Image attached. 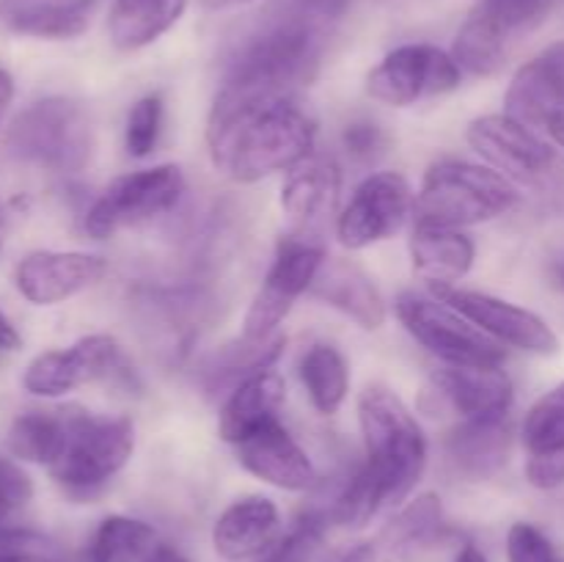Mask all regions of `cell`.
I'll use <instances>...</instances> for the list:
<instances>
[{
    "instance_id": "6da1fadb",
    "label": "cell",
    "mask_w": 564,
    "mask_h": 562,
    "mask_svg": "<svg viewBox=\"0 0 564 562\" xmlns=\"http://www.w3.org/2000/svg\"><path fill=\"white\" fill-rule=\"evenodd\" d=\"M317 143V121L295 97L235 99L218 94L209 110L207 147L213 165L235 182L290 174Z\"/></svg>"
},
{
    "instance_id": "7a4b0ae2",
    "label": "cell",
    "mask_w": 564,
    "mask_h": 562,
    "mask_svg": "<svg viewBox=\"0 0 564 562\" xmlns=\"http://www.w3.org/2000/svg\"><path fill=\"white\" fill-rule=\"evenodd\" d=\"M323 50L325 28L284 11L237 50L218 94L235 99L290 97L317 75Z\"/></svg>"
},
{
    "instance_id": "3957f363",
    "label": "cell",
    "mask_w": 564,
    "mask_h": 562,
    "mask_svg": "<svg viewBox=\"0 0 564 562\" xmlns=\"http://www.w3.org/2000/svg\"><path fill=\"white\" fill-rule=\"evenodd\" d=\"M364 477L369 479L380 510L400 507L427 468V439L411 408L386 386H369L358 400Z\"/></svg>"
},
{
    "instance_id": "277c9868",
    "label": "cell",
    "mask_w": 564,
    "mask_h": 562,
    "mask_svg": "<svg viewBox=\"0 0 564 562\" xmlns=\"http://www.w3.org/2000/svg\"><path fill=\"white\" fill-rule=\"evenodd\" d=\"M521 193L490 165L444 158L427 169L416 193V224L466 229L510 213Z\"/></svg>"
},
{
    "instance_id": "5b68a950",
    "label": "cell",
    "mask_w": 564,
    "mask_h": 562,
    "mask_svg": "<svg viewBox=\"0 0 564 562\" xmlns=\"http://www.w3.org/2000/svg\"><path fill=\"white\" fill-rule=\"evenodd\" d=\"M132 450L135 428L127 417L66 408V444L47 472L69 496L91 499L130 463Z\"/></svg>"
},
{
    "instance_id": "8992f818",
    "label": "cell",
    "mask_w": 564,
    "mask_h": 562,
    "mask_svg": "<svg viewBox=\"0 0 564 562\" xmlns=\"http://www.w3.org/2000/svg\"><path fill=\"white\" fill-rule=\"evenodd\" d=\"M6 147L25 163L75 174L91 160L94 127L80 102L69 97H44L14 116L6 130Z\"/></svg>"
},
{
    "instance_id": "52a82bcc",
    "label": "cell",
    "mask_w": 564,
    "mask_h": 562,
    "mask_svg": "<svg viewBox=\"0 0 564 562\" xmlns=\"http://www.w3.org/2000/svg\"><path fill=\"white\" fill-rule=\"evenodd\" d=\"M185 193V174L180 165L163 163L132 171L110 182L86 209L83 229L94 240L113 237L116 231L149 224L171 213Z\"/></svg>"
},
{
    "instance_id": "ba28073f",
    "label": "cell",
    "mask_w": 564,
    "mask_h": 562,
    "mask_svg": "<svg viewBox=\"0 0 564 562\" xmlns=\"http://www.w3.org/2000/svg\"><path fill=\"white\" fill-rule=\"evenodd\" d=\"M394 312L408 334L444 364H501L505 347L435 295L402 292Z\"/></svg>"
},
{
    "instance_id": "9c48e42d",
    "label": "cell",
    "mask_w": 564,
    "mask_h": 562,
    "mask_svg": "<svg viewBox=\"0 0 564 562\" xmlns=\"http://www.w3.org/2000/svg\"><path fill=\"white\" fill-rule=\"evenodd\" d=\"M325 259L328 253H325L323 242L306 235L281 237L273 264L242 320V336L270 339L273 334H279V325L292 312L297 298L312 290Z\"/></svg>"
},
{
    "instance_id": "30bf717a",
    "label": "cell",
    "mask_w": 564,
    "mask_h": 562,
    "mask_svg": "<svg viewBox=\"0 0 564 562\" xmlns=\"http://www.w3.org/2000/svg\"><path fill=\"white\" fill-rule=\"evenodd\" d=\"M463 69L435 44H402L367 77V91L391 108H408L424 97H441L460 86Z\"/></svg>"
},
{
    "instance_id": "8fae6325",
    "label": "cell",
    "mask_w": 564,
    "mask_h": 562,
    "mask_svg": "<svg viewBox=\"0 0 564 562\" xmlns=\"http://www.w3.org/2000/svg\"><path fill=\"white\" fill-rule=\"evenodd\" d=\"M430 295L457 309L463 317L471 320L482 334L499 342L501 347H516V350L534 353V356L560 353V336L554 334V328L540 314L529 312L518 303L457 284H430Z\"/></svg>"
},
{
    "instance_id": "7c38bea8",
    "label": "cell",
    "mask_w": 564,
    "mask_h": 562,
    "mask_svg": "<svg viewBox=\"0 0 564 562\" xmlns=\"http://www.w3.org/2000/svg\"><path fill=\"white\" fill-rule=\"evenodd\" d=\"M416 207L411 185L397 171H375L352 193L350 204L336 218V237L350 251L389 240L402 229Z\"/></svg>"
},
{
    "instance_id": "4fadbf2b",
    "label": "cell",
    "mask_w": 564,
    "mask_h": 562,
    "mask_svg": "<svg viewBox=\"0 0 564 562\" xmlns=\"http://www.w3.org/2000/svg\"><path fill=\"white\" fill-rule=\"evenodd\" d=\"M124 372V356L110 334H88L66 350L39 353L22 372V386L36 397H61L80 386L113 380Z\"/></svg>"
},
{
    "instance_id": "5bb4252c",
    "label": "cell",
    "mask_w": 564,
    "mask_h": 562,
    "mask_svg": "<svg viewBox=\"0 0 564 562\" xmlns=\"http://www.w3.org/2000/svg\"><path fill=\"white\" fill-rule=\"evenodd\" d=\"M466 138L468 147L505 176H540L556 163L554 147L510 114L479 116L468 125Z\"/></svg>"
},
{
    "instance_id": "9a60e30c",
    "label": "cell",
    "mask_w": 564,
    "mask_h": 562,
    "mask_svg": "<svg viewBox=\"0 0 564 562\" xmlns=\"http://www.w3.org/2000/svg\"><path fill=\"white\" fill-rule=\"evenodd\" d=\"M427 397L460 419H494L510 413L516 389L501 364H446L430 380Z\"/></svg>"
},
{
    "instance_id": "2e32d148",
    "label": "cell",
    "mask_w": 564,
    "mask_h": 562,
    "mask_svg": "<svg viewBox=\"0 0 564 562\" xmlns=\"http://www.w3.org/2000/svg\"><path fill=\"white\" fill-rule=\"evenodd\" d=\"M108 273V262L83 251H33L17 264V290L36 306L69 301Z\"/></svg>"
},
{
    "instance_id": "e0dca14e",
    "label": "cell",
    "mask_w": 564,
    "mask_h": 562,
    "mask_svg": "<svg viewBox=\"0 0 564 562\" xmlns=\"http://www.w3.org/2000/svg\"><path fill=\"white\" fill-rule=\"evenodd\" d=\"M235 450L242 468L273 488L301 494L317 483V468H314L312 457L292 439L281 419L264 424L262 430L235 444Z\"/></svg>"
},
{
    "instance_id": "ac0fdd59",
    "label": "cell",
    "mask_w": 564,
    "mask_h": 562,
    "mask_svg": "<svg viewBox=\"0 0 564 562\" xmlns=\"http://www.w3.org/2000/svg\"><path fill=\"white\" fill-rule=\"evenodd\" d=\"M281 534V512L268 496L231 501L213 523V549L226 562L259 560Z\"/></svg>"
},
{
    "instance_id": "d6986e66",
    "label": "cell",
    "mask_w": 564,
    "mask_h": 562,
    "mask_svg": "<svg viewBox=\"0 0 564 562\" xmlns=\"http://www.w3.org/2000/svg\"><path fill=\"white\" fill-rule=\"evenodd\" d=\"M308 295L350 317L364 331H378L389 317L383 292L372 275L350 259H325Z\"/></svg>"
},
{
    "instance_id": "ffe728a7",
    "label": "cell",
    "mask_w": 564,
    "mask_h": 562,
    "mask_svg": "<svg viewBox=\"0 0 564 562\" xmlns=\"http://www.w3.org/2000/svg\"><path fill=\"white\" fill-rule=\"evenodd\" d=\"M512 428L507 417L460 419L444 439L452 466L471 479H490L510 461Z\"/></svg>"
},
{
    "instance_id": "44dd1931",
    "label": "cell",
    "mask_w": 564,
    "mask_h": 562,
    "mask_svg": "<svg viewBox=\"0 0 564 562\" xmlns=\"http://www.w3.org/2000/svg\"><path fill=\"white\" fill-rule=\"evenodd\" d=\"M286 400V383L273 367L251 375L226 397L218 417V435L226 444H240L264 424L279 422Z\"/></svg>"
},
{
    "instance_id": "7402d4cb",
    "label": "cell",
    "mask_w": 564,
    "mask_h": 562,
    "mask_svg": "<svg viewBox=\"0 0 564 562\" xmlns=\"http://www.w3.org/2000/svg\"><path fill=\"white\" fill-rule=\"evenodd\" d=\"M341 193V171L330 158H308L286 174L281 185V207L297 229H317L336 213Z\"/></svg>"
},
{
    "instance_id": "603a6c76",
    "label": "cell",
    "mask_w": 564,
    "mask_h": 562,
    "mask_svg": "<svg viewBox=\"0 0 564 562\" xmlns=\"http://www.w3.org/2000/svg\"><path fill=\"white\" fill-rule=\"evenodd\" d=\"M94 0H0V25L17 36L66 42L88 31Z\"/></svg>"
},
{
    "instance_id": "cb8c5ba5",
    "label": "cell",
    "mask_w": 564,
    "mask_h": 562,
    "mask_svg": "<svg viewBox=\"0 0 564 562\" xmlns=\"http://www.w3.org/2000/svg\"><path fill=\"white\" fill-rule=\"evenodd\" d=\"M441 532H444L441 496L422 494L389 518L375 540V549L380 562H419L424 551L433 549Z\"/></svg>"
},
{
    "instance_id": "d4e9b609",
    "label": "cell",
    "mask_w": 564,
    "mask_h": 562,
    "mask_svg": "<svg viewBox=\"0 0 564 562\" xmlns=\"http://www.w3.org/2000/svg\"><path fill=\"white\" fill-rule=\"evenodd\" d=\"M413 268L430 284H457L477 259V242L463 229L416 224L411 231Z\"/></svg>"
},
{
    "instance_id": "484cf974",
    "label": "cell",
    "mask_w": 564,
    "mask_h": 562,
    "mask_svg": "<svg viewBox=\"0 0 564 562\" xmlns=\"http://www.w3.org/2000/svg\"><path fill=\"white\" fill-rule=\"evenodd\" d=\"M187 11V0H113L108 14L110 44L124 53L149 47Z\"/></svg>"
},
{
    "instance_id": "4316f807",
    "label": "cell",
    "mask_w": 564,
    "mask_h": 562,
    "mask_svg": "<svg viewBox=\"0 0 564 562\" xmlns=\"http://www.w3.org/2000/svg\"><path fill=\"white\" fill-rule=\"evenodd\" d=\"M284 345V334H273L270 339H246L242 336V339L229 342V345H220L218 350H213L202 361V372L198 375H202L204 389L209 395H215L224 386L235 389L237 383H242L251 375L273 367L279 361Z\"/></svg>"
},
{
    "instance_id": "83f0119b",
    "label": "cell",
    "mask_w": 564,
    "mask_h": 562,
    "mask_svg": "<svg viewBox=\"0 0 564 562\" xmlns=\"http://www.w3.org/2000/svg\"><path fill=\"white\" fill-rule=\"evenodd\" d=\"M297 378L314 411L323 417H330L345 406L347 391H350V369H347L345 356L328 342H317L303 353L297 361Z\"/></svg>"
},
{
    "instance_id": "f1b7e54d",
    "label": "cell",
    "mask_w": 564,
    "mask_h": 562,
    "mask_svg": "<svg viewBox=\"0 0 564 562\" xmlns=\"http://www.w3.org/2000/svg\"><path fill=\"white\" fill-rule=\"evenodd\" d=\"M66 444V411H28L11 422L9 452L20 461L53 466Z\"/></svg>"
},
{
    "instance_id": "f546056e",
    "label": "cell",
    "mask_w": 564,
    "mask_h": 562,
    "mask_svg": "<svg viewBox=\"0 0 564 562\" xmlns=\"http://www.w3.org/2000/svg\"><path fill=\"white\" fill-rule=\"evenodd\" d=\"M158 545L152 523L132 516H108L94 529L88 543V562H143Z\"/></svg>"
},
{
    "instance_id": "4dcf8cb0",
    "label": "cell",
    "mask_w": 564,
    "mask_h": 562,
    "mask_svg": "<svg viewBox=\"0 0 564 562\" xmlns=\"http://www.w3.org/2000/svg\"><path fill=\"white\" fill-rule=\"evenodd\" d=\"M507 47H510V42L499 36L488 22L479 20L477 14H468L460 31H457L455 42H452L449 53L457 61V66L468 75L490 77L505 64Z\"/></svg>"
},
{
    "instance_id": "1f68e13d",
    "label": "cell",
    "mask_w": 564,
    "mask_h": 562,
    "mask_svg": "<svg viewBox=\"0 0 564 562\" xmlns=\"http://www.w3.org/2000/svg\"><path fill=\"white\" fill-rule=\"evenodd\" d=\"M523 444L529 455L564 450V380L529 408L523 419Z\"/></svg>"
},
{
    "instance_id": "d6a6232c",
    "label": "cell",
    "mask_w": 564,
    "mask_h": 562,
    "mask_svg": "<svg viewBox=\"0 0 564 562\" xmlns=\"http://www.w3.org/2000/svg\"><path fill=\"white\" fill-rule=\"evenodd\" d=\"M330 521L325 510H306L273 545L259 556V562H314L325 543Z\"/></svg>"
},
{
    "instance_id": "836d02e7",
    "label": "cell",
    "mask_w": 564,
    "mask_h": 562,
    "mask_svg": "<svg viewBox=\"0 0 564 562\" xmlns=\"http://www.w3.org/2000/svg\"><path fill=\"white\" fill-rule=\"evenodd\" d=\"M551 6L554 0H479L471 14L488 22L499 36L510 42L512 36L538 25L549 14Z\"/></svg>"
},
{
    "instance_id": "e575fe53",
    "label": "cell",
    "mask_w": 564,
    "mask_h": 562,
    "mask_svg": "<svg viewBox=\"0 0 564 562\" xmlns=\"http://www.w3.org/2000/svg\"><path fill=\"white\" fill-rule=\"evenodd\" d=\"M163 119L165 102L160 94H147L132 105L124 125V149L130 158H149L158 149L160 136H163Z\"/></svg>"
},
{
    "instance_id": "d590c367",
    "label": "cell",
    "mask_w": 564,
    "mask_h": 562,
    "mask_svg": "<svg viewBox=\"0 0 564 562\" xmlns=\"http://www.w3.org/2000/svg\"><path fill=\"white\" fill-rule=\"evenodd\" d=\"M507 562H562L554 543L540 527L516 521L507 532Z\"/></svg>"
},
{
    "instance_id": "8d00e7d4",
    "label": "cell",
    "mask_w": 564,
    "mask_h": 562,
    "mask_svg": "<svg viewBox=\"0 0 564 562\" xmlns=\"http://www.w3.org/2000/svg\"><path fill=\"white\" fill-rule=\"evenodd\" d=\"M341 147L350 154L356 163L372 165L389 152V132L378 125V121L358 119L341 130Z\"/></svg>"
},
{
    "instance_id": "74e56055",
    "label": "cell",
    "mask_w": 564,
    "mask_h": 562,
    "mask_svg": "<svg viewBox=\"0 0 564 562\" xmlns=\"http://www.w3.org/2000/svg\"><path fill=\"white\" fill-rule=\"evenodd\" d=\"M17 556H58V543L36 529L0 527V560Z\"/></svg>"
},
{
    "instance_id": "f35d334b",
    "label": "cell",
    "mask_w": 564,
    "mask_h": 562,
    "mask_svg": "<svg viewBox=\"0 0 564 562\" xmlns=\"http://www.w3.org/2000/svg\"><path fill=\"white\" fill-rule=\"evenodd\" d=\"M33 496V483L25 474L20 463L11 457H0V505L17 510V507L28 505Z\"/></svg>"
},
{
    "instance_id": "ab89813d",
    "label": "cell",
    "mask_w": 564,
    "mask_h": 562,
    "mask_svg": "<svg viewBox=\"0 0 564 562\" xmlns=\"http://www.w3.org/2000/svg\"><path fill=\"white\" fill-rule=\"evenodd\" d=\"M527 479L529 485H534L540 490H554L564 485V450L529 455Z\"/></svg>"
},
{
    "instance_id": "60d3db41",
    "label": "cell",
    "mask_w": 564,
    "mask_h": 562,
    "mask_svg": "<svg viewBox=\"0 0 564 562\" xmlns=\"http://www.w3.org/2000/svg\"><path fill=\"white\" fill-rule=\"evenodd\" d=\"M350 6L352 0H286L284 11H292V14L317 22V25L325 28L328 22L341 20Z\"/></svg>"
},
{
    "instance_id": "b9f144b4",
    "label": "cell",
    "mask_w": 564,
    "mask_h": 562,
    "mask_svg": "<svg viewBox=\"0 0 564 562\" xmlns=\"http://www.w3.org/2000/svg\"><path fill=\"white\" fill-rule=\"evenodd\" d=\"M534 61H538L540 72H543L549 86L554 88V94L564 105V39L562 42L551 44V47H545Z\"/></svg>"
},
{
    "instance_id": "7bdbcfd3",
    "label": "cell",
    "mask_w": 564,
    "mask_h": 562,
    "mask_svg": "<svg viewBox=\"0 0 564 562\" xmlns=\"http://www.w3.org/2000/svg\"><path fill=\"white\" fill-rule=\"evenodd\" d=\"M20 347H22L20 331L14 328V323H11V320L3 314V309H0V353H17Z\"/></svg>"
},
{
    "instance_id": "ee69618b",
    "label": "cell",
    "mask_w": 564,
    "mask_h": 562,
    "mask_svg": "<svg viewBox=\"0 0 564 562\" xmlns=\"http://www.w3.org/2000/svg\"><path fill=\"white\" fill-rule=\"evenodd\" d=\"M143 562H191V556H187L185 551L176 549V545L158 543L147 556H143Z\"/></svg>"
},
{
    "instance_id": "f6af8a7d",
    "label": "cell",
    "mask_w": 564,
    "mask_h": 562,
    "mask_svg": "<svg viewBox=\"0 0 564 562\" xmlns=\"http://www.w3.org/2000/svg\"><path fill=\"white\" fill-rule=\"evenodd\" d=\"M336 562H380V556H378V549H375V543H356Z\"/></svg>"
},
{
    "instance_id": "bcb514c9",
    "label": "cell",
    "mask_w": 564,
    "mask_h": 562,
    "mask_svg": "<svg viewBox=\"0 0 564 562\" xmlns=\"http://www.w3.org/2000/svg\"><path fill=\"white\" fill-rule=\"evenodd\" d=\"M11 99H14V77H11L9 69L0 66V119H3L6 110H9Z\"/></svg>"
},
{
    "instance_id": "7dc6e473",
    "label": "cell",
    "mask_w": 564,
    "mask_h": 562,
    "mask_svg": "<svg viewBox=\"0 0 564 562\" xmlns=\"http://www.w3.org/2000/svg\"><path fill=\"white\" fill-rule=\"evenodd\" d=\"M455 562H490V560H488V554H485V551L479 549L477 543H471V540H468V543H463L460 549H457Z\"/></svg>"
},
{
    "instance_id": "c3c4849f",
    "label": "cell",
    "mask_w": 564,
    "mask_h": 562,
    "mask_svg": "<svg viewBox=\"0 0 564 562\" xmlns=\"http://www.w3.org/2000/svg\"><path fill=\"white\" fill-rule=\"evenodd\" d=\"M545 130H549V136L554 138L556 147L564 149V108L556 110V114L551 116L549 125H545Z\"/></svg>"
},
{
    "instance_id": "681fc988",
    "label": "cell",
    "mask_w": 564,
    "mask_h": 562,
    "mask_svg": "<svg viewBox=\"0 0 564 562\" xmlns=\"http://www.w3.org/2000/svg\"><path fill=\"white\" fill-rule=\"evenodd\" d=\"M204 9H231V6H242V3H251V0H198Z\"/></svg>"
},
{
    "instance_id": "f907efd6",
    "label": "cell",
    "mask_w": 564,
    "mask_h": 562,
    "mask_svg": "<svg viewBox=\"0 0 564 562\" xmlns=\"http://www.w3.org/2000/svg\"><path fill=\"white\" fill-rule=\"evenodd\" d=\"M0 562H61L58 556H17V560H0Z\"/></svg>"
},
{
    "instance_id": "816d5d0a",
    "label": "cell",
    "mask_w": 564,
    "mask_h": 562,
    "mask_svg": "<svg viewBox=\"0 0 564 562\" xmlns=\"http://www.w3.org/2000/svg\"><path fill=\"white\" fill-rule=\"evenodd\" d=\"M9 507H3V505H0V523H3L6 521V518H9Z\"/></svg>"
},
{
    "instance_id": "f5cc1de1",
    "label": "cell",
    "mask_w": 564,
    "mask_h": 562,
    "mask_svg": "<svg viewBox=\"0 0 564 562\" xmlns=\"http://www.w3.org/2000/svg\"><path fill=\"white\" fill-rule=\"evenodd\" d=\"M3 220H6L3 218V204H0V231H3Z\"/></svg>"
}]
</instances>
